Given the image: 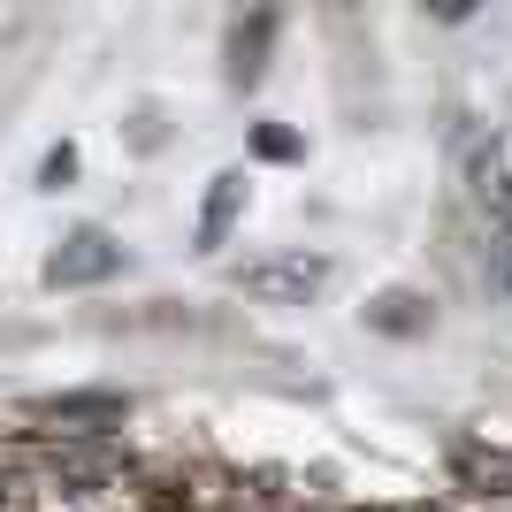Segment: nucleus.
<instances>
[{"instance_id": "f257e3e1", "label": "nucleus", "mask_w": 512, "mask_h": 512, "mask_svg": "<svg viewBox=\"0 0 512 512\" xmlns=\"http://www.w3.org/2000/svg\"><path fill=\"white\" fill-rule=\"evenodd\" d=\"M329 283V260L321 253H276V260H253V268H237V291L260 306H306Z\"/></svg>"}, {"instance_id": "f03ea898", "label": "nucleus", "mask_w": 512, "mask_h": 512, "mask_svg": "<svg viewBox=\"0 0 512 512\" xmlns=\"http://www.w3.org/2000/svg\"><path fill=\"white\" fill-rule=\"evenodd\" d=\"M107 268H115V245H107L100 230H77L69 253L46 260V283H92V276H107Z\"/></svg>"}, {"instance_id": "7ed1b4c3", "label": "nucleus", "mask_w": 512, "mask_h": 512, "mask_svg": "<svg viewBox=\"0 0 512 512\" xmlns=\"http://www.w3.org/2000/svg\"><path fill=\"white\" fill-rule=\"evenodd\" d=\"M237 199H245V176H214V199H207V214H199V237H207V245H222V230L237 222Z\"/></svg>"}, {"instance_id": "20e7f679", "label": "nucleus", "mask_w": 512, "mask_h": 512, "mask_svg": "<svg viewBox=\"0 0 512 512\" xmlns=\"http://www.w3.org/2000/svg\"><path fill=\"white\" fill-rule=\"evenodd\" d=\"M383 512H428V505H383Z\"/></svg>"}]
</instances>
